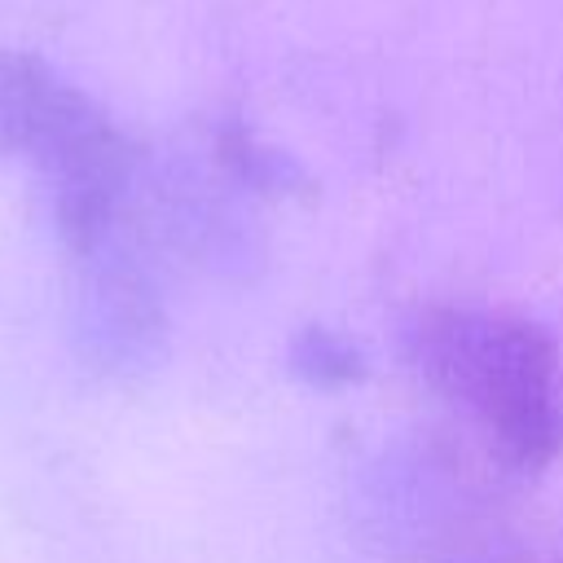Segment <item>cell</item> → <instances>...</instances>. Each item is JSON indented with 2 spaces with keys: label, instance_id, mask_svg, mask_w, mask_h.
I'll list each match as a JSON object with an SVG mask.
<instances>
[{
  "label": "cell",
  "instance_id": "2",
  "mask_svg": "<svg viewBox=\"0 0 563 563\" xmlns=\"http://www.w3.org/2000/svg\"><path fill=\"white\" fill-rule=\"evenodd\" d=\"M0 158L35 172L70 255L119 229L132 176L123 132L88 92L26 48H0Z\"/></svg>",
  "mask_w": 563,
  "mask_h": 563
},
{
  "label": "cell",
  "instance_id": "5",
  "mask_svg": "<svg viewBox=\"0 0 563 563\" xmlns=\"http://www.w3.org/2000/svg\"><path fill=\"white\" fill-rule=\"evenodd\" d=\"M457 563H479V559H457Z\"/></svg>",
  "mask_w": 563,
  "mask_h": 563
},
{
  "label": "cell",
  "instance_id": "3",
  "mask_svg": "<svg viewBox=\"0 0 563 563\" xmlns=\"http://www.w3.org/2000/svg\"><path fill=\"white\" fill-rule=\"evenodd\" d=\"M70 325L79 356L101 378H141L163 361L167 308L154 277L119 246V229L88 251H75Z\"/></svg>",
  "mask_w": 563,
  "mask_h": 563
},
{
  "label": "cell",
  "instance_id": "4",
  "mask_svg": "<svg viewBox=\"0 0 563 563\" xmlns=\"http://www.w3.org/2000/svg\"><path fill=\"white\" fill-rule=\"evenodd\" d=\"M295 378H303L308 387H352L365 378V356L356 343H347L339 330L330 325H303L290 339L286 352Z\"/></svg>",
  "mask_w": 563,
  "mask_h": 563
},
{
  "label": "cell",
  "instance_id": "1",
  "mask_svg": "<svg viewBox=\"0 0 563 563\" xmlns=\"http://www.w3.org/2000/svg\"><path fill=\"white\" fill-rule=\"evenodd\" d=\"M405 356L510 466L537 471L559 457V352L537 321L462 303L422 308L405 325Z\"/></svg>",
  "mask_w": 563,
  "mask_h": 563
}]
</instances>
